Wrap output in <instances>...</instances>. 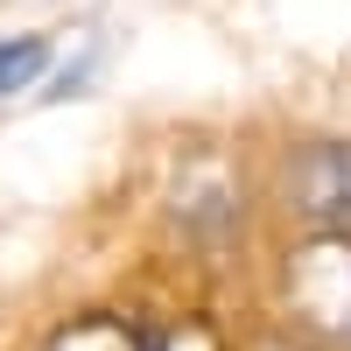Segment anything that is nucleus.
I'll use <instances>...</instances> for the list:
<instances>
[{"label": "nucleus", "mask_w": 351, "mask_h": 351, "mask_svg": "<svg viewBox=\"0 0 351 351\" xmlns=\"http://www.w3.org/2000/svg\"><path fill=\"white\" fill-rule=\"evenodd\" d=\"M288 309L302 330L351 344V239L316 232L309 246L288 253Z\"/></svg>", "instance_id": "f257e3e1"}, {"label": "nucleus", "mask_w": 351, "mask_h": 351, "mask_svg": "<svg viewBox=\"0 0 351 351\" xmlns=\"http://www.w3.org/2000/svg\"><path fill=\"white\" fill-rule=\"evenodd\" d=\"M288 204L316 225L351 239V141H324V148H302L288 169Z\"/></svg>", "instance_id": "f03ea898"}, {"label": "nucleus", "mask_w": 351, "mask_h": 351, "mask_svg": "<svg viewBox=\"0 0 351 351\" xmlns=\"http://www.w3.org/2000/svg\"><path fill=\"white\" fill-rule=\"evenodd\" d=\"M49 351H148V344H141L127 324H112V316H84V324H77V330H64Z\"/></svg>", "instance_id": "7ed1b4c3"}, {"label": "nucleus", "mask_w": 351, "mask_h": 351, "mask_svg": "<svg viewBox=\"0 0 351 351\" xmlns=\"http://www.w3.org/2000/svg\"><path fill=\"white\" fill-rule=\"evenodd\" d=\"M43 64H49V43H43V36H14V43H0V99L21 92V84L36 77Z\"/></svg>", "instance_id": "20e7f679"}, {"label": "nucleus", "mask_w": 351, "mask_h": 351, "mask_svg": "<svg viewBox=\"0 0 351 351\" xmlns=\"http://www.w3.org/2000/svg\"><path fill=\"white\" fill-rule=\"evenodd\" d=\"M148 351H218V337H211V324H183V330H169V337H155Z\"/></svg>", "instance_id": "39448f33"}]
</instances>
